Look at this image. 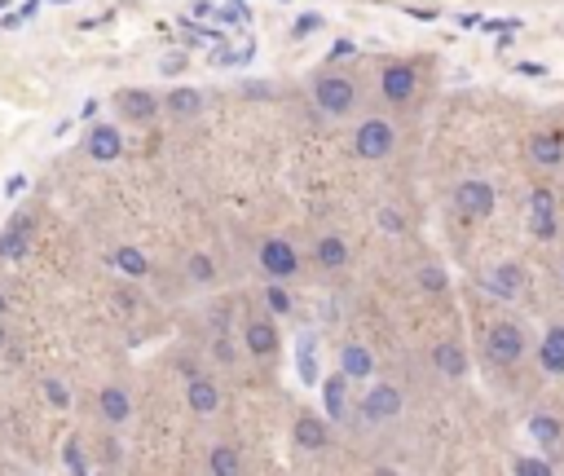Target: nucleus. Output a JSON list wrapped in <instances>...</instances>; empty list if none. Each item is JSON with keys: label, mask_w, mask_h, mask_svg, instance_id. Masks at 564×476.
<instances>
[{"label": "nucleus", "mask_w": 564, "mask_h": 476, "mask_svg": "<svg viewBox=\"0 0 564 476\" xmlns=\"http://www.w3.org/2000/svg\"><path fill=\"white\" fill-rule=\"evenodd\" d=\"M309 93H314L318 115H327V119H348L357 111V84L344 71H318Z\"/></svg>", "instance_id": "1"}, {"label": "nucleus", "mask_w": 564, "mask_h": 476, "mask_svg": "<svg viewBox=\"0 0 564 476\" xmlns=\"http://www.w3.org/2000/svg\"><path fill=\"white\" fill-rule=\"evenodd\" d=\"M393 150H397V128H393L384 115H370L353 128V155H357V159L379 163V159H388Z\"/></svg>", "instance_id": "2"}, {"label": "nucleus", "mask_w": 564, "mask_h": 476, "mask_svg": "<svg viewBox=\"0 0 564 476\" xmlns=\"http://www.w3.org/2000/svg\"><path fill=\"white\" fill-rule=\"evenodd\" d=\"M525 353H529V336H525L520 322H494V327H489V336H485V357H489L494 366L512 370V366L525 361Z\"/></svg>", "instance_id": "3"}, {"label": "nucleus", "mask_w": 564, "mask_h": 476, "mask_svg": "<svg viewBox=\"0 0 564 476\" xmlns=\"http://www.w3.org/2000/svg\"><path fill=\"white\" fill-rule=\"evenodd\" d=\"M494 203H498V194H494V186H489L485 177H467V181L454 186V212H458V221H467V226L485 221V217L494 212Z\"/></svg>", "instance_id": "4"}, {"label": "nucleus", "mask_w": 564, "mask_h": 476, "mask_svg": "<svg viewBox=\"0 0 564 476\" xmlns=\"http://www.w3.org/2000/svg\"><path fill=\"white\" fill-rule=\"evenodd\" d=\"M357 410H361V424L379 428V424L401 419L406 397H401V388H397V384H370V388H366V397L357 401Z\"/></svg>", "instance_id": "5"}, {"label": "nucleus", "mask_w": 564, "mask_h": 476, "mask_svg": "<svg viewBox=\"0 0 564 476\" xmlns=\"http://www.w3.org/2000/svg\"><path fill=\"white\" fill-rule=\"evenodd\" d=\"M256 260H260V274H265V278H278V282H291V278L300 274V251H296L282 234L265 238L260 251H256Z\"/></svg>", "instance_id": "6"}, {"label": "nucleus", "mask_w": 564, "mask_h": 476, "mask_svg": "<svg viewBox=\"0 0 564 476\" xmlns=\"http://www.w3.org/2000/svg\"><path fill=\"white\" fill-rule=\"evenodd\" d=\"M415 93H419V71L410 62H388L379 71V98L388 107H406V102H415Z\"/></svg>", "instance_id": "7"}, {"label": "nucleus", "mask_w": 564, "mask_h": 476, "mask_svg": "<svg viewBox=\"0 0 564 476\" xmlns=\"http://www.w3.org/2000/svg\"><path fill=\"white\" fill-rule=\"evenodd\" d=\"M525 155H529L534 168H560L564 163V132L560 128H538V132H529Z\"/></svg>", "instance_id": "8"}, {"label": "nucleus", "mask_w": 564, "mask_h": 476, "mask_svg": "<svg viewBox=\"0 0 564 476\" xmlns=\"http://www.w3.org/2000/svg\"><path fill=\"white\" fill-rule=\"evenodd\" d=\"M481 287H485L489 296H498V300H516V296L525 291V269H520L516 260H503V265H494V269L481 274Z\"/></svg>", "instance_id": "9"}, {"label": "nucleus", "mask_w": 564, "mask_h": 476, "mask_svg": "<svg viewBox=\"0 0 564 476\" xmlns=\"http://www.w3.org/2000/svg\"><path fill=\"white\" fill-rule=\"evenodd\" d=\"M529 234L552 242L560 234V221H556V194L552 190H534L529 194Z\"/></svg>", "instance_id": "10"}, {"label": "nucleus", "mask_w": 564, "mask_h": 476, "mask_svg": "<svg viewBox=\"0 0 564 476\" xmlns=\"http://www.w3.org/2000/svg\"><path fill=\"white\" fill-rule=\"evenodd\" d=\"M115 111L128 123H150L159 115V93H150V89H123V93H115Z\"/></svg>", "instance_id": "11"}, {"label": "nucleus", "mask_w": 564, "mask_h": 476, "mask_svg": "<svg viewBox=\"0 0 564 476\" xmlns=\"http://www.w3.org/2000/svg\"><path fill=\"white\" fill-rule=\"evenodd\" d=\"M291 441H296L300 450H309V455H322V450L331 446V424H327L322 415H300L296 428H291Z\"/></svg>", "instance_id": "12"}, {"label": "nucleus", "mask_w": 564, "mask_h": 476, "mask_svg": "<svg viewBox=\"0 0 564 476\" xmlns=\"http://www.w3.org/2000/svg\"><path fill=\"white\" fill-rule=\"evenodd\" d=\"M84 146H89V159H93V163H115V159L123 155V132H119L115 123H93Z\"/></svg>", "instance_id": "13"}, {"label": "nucleus", "mask_w": 564, "mask_h": 476, "mask_svg": "<svg viewBox=\"0 0 564 476\" xmlns=\"http://www.w3.org/2000/svg\"><path fill=\"white\" fill-rule=\"evenodd\" d=\"M242 345H247L251 357L278 353V327H274V318H247L242 322Z\"/></svg>", "instance_id": "14"}, {"label": "nucleus", "mask_w": 564, "mask_h": 476, "mask_svg": "<svg viewBox=\"0 0 564 476\" xmlns=\"http://www.w3.org/2000/svg\"><path fill=\"white\" fill-rule=\"evenodd\" d=\"M186 401H190V410L195 415H217L221 410V388H217V379H208V375H190L186 379Z\"/></svg>", "instance_id": "15"}, {"label": "nucleus", "mask_w": 564, "mask_h": 476, "mask_svg": "<svg viewBox=\"0 0 564 476\" xmlns=\"http://www.w3.org/2000/svg\"><path fill=\"white\" fill-rule=\"evenodd\" d=\"M348 375L344 370H336V375H327L322 379V410H327V419H336V424H344L348 419Z\"/></svg>", "instance_id": "16"}, {"label": "nucleus", "mask_w": 564, "mask_h": 476, "mask_svg": "<svg viewBox=\"0 0 564 476\" xmlns=\"http://www.w3.org/2000/svg\"><path fill=\"white\" fill-rule=\"evenodd\" d=\"M98 410H102V419H107L111 428H123V424L132 419V397H128L119 384H107V388L98 393Z\"/></svg>", "instance_id": "17"}, {"label": "nucleus", "mask_w": 564, "mask_h": 476, "mask_svg": "<svg viewBox=\"0 0 564 476\" xmlns=\"http://www.w3.org/2000/svg\"><path fill=\"white\" fill-rule=\"evenodd\" d=\"M433 366H437V375H446V379H463V375H467V349H463L458 340H437V345H433Z\"/></svg>", "instance_id": "18"}, {"label": "nucleus", "mask_w": 564, "mask_h": 476, "mask_svg": "<svg viewBox=\"0 0 564 476\" xmlns=\"http://www.w3.org/2000/svg\"><path fill=\"white\" fill-rule=\"evenodd\" d=\"M339 370H344L348 379H370V375H375V353H370L361 340H348V345L339 349Z\"/></svg>", "instance_id": "19"}, {"label": "nucleus", "mask_w": 564, "mask_h": 476, "mask_svg": "<svg viewBox=\"0 0 564 476\" xmlns=\"http://www.w3.org/2000/svg\"><path fill=\"white\" fill-rule=\"evenodd\" d=\"M314 260H318V269H344L348 265V242H344V234H336V230H327V234H318V242H314Z\"/></svg>", "instance_id": "20"}, {"label": "nucleus", "mask_w": 564, "mask_h": 476, "mask_svg": "<svg viewBox=\"0 0 564 476\" xmlns=\"http://www.w3.org/2000/svg\"><path fill=\"white\" fill-rule=\"evenodd\" d=\"M27 242H31V217L22 212V217H13V221L4 226V234H0V256H4V260H22V256H27Z\"/></svg>", "instance_id": "21"}, {"label": "nucleus", "mask_w": 564, "mask_h": 476, "mask_svg": "<svg viewBox=\"0 0 564 476\" xmlns=\"http://www.w3.org/2000/svg\"><path fill=\"white\" fill-rule=\"evenodd\" d=\"M538 361L547 375H564V327H547V336L538 340Z\"/></svg>", "instance_id": "22"}, {"label": "nucleus", "mask_w": 564, "mask_h": 476, "mask_svg": "<svg viewBox=\"0 0 564 476\" xmlns=\"http://www.w3.org/2000/svg\"><path fill=\"white\" fill-rule=\"evenodd\" d=\"M115 269H119L123 278H146V274H150V260H146L141 247L123 242V247H115Z\"/></svg>", "instance_id": "23"}, {"label": "nucleus", "mask_w": 564, "mask_h": 476, "mask_svg": "<svg viewBox=\"0 0 564 476\" xmlns=\"http://www.w3.org/2000/svg\"><path fill=\"white\" fill-rule=\"evenodd\" d=\"M163 107H168L177 119H195L203 111V93H199V89H172V93L163 98Z\"/></svg>", "instance_id": "24"}, {"label": "nucleus", "mask_w": 564, "mask_h": 476, "mask_svg": "<svg viewBox=\"0 0 564 476\" xmlns=\"http://www.w3.org/2000/svg\"><path fill=\"white\" fill-rule=\"evenodd\" d=\"M296 370H300V384H318V340L314 336H300L296 345Z\"/></svg>", "instance_id": "25"}, {"label": "nucleus", "mask_w": 564, "mask_h": 476, "mask_svg": "<svg viewBox=\"0 0 564 476\" xmlns=\"http://www.w3.org/2000/svg\"><path fill=\"white\" fill-rule=\"evenodd\" d=\"M208 472H217V476H234V472H242V459H238V446H212V455H208Z\"/></svg>", "instance_id": "26"}, {"label": "nucleus", "mask_w": 564, "mask_h": 476, "mask_svg": "<svg viewBox=\"0 0 564 476\" xmlns=\"http://www.w3.org/2000/svg\"><path fill=\"white\" fill-rule=\"evenodd\" d=\"M560 419H556V415H543V410H538V415H529V437H534V441H538V446H556V441H560Z\"/></svg>", "instance_id": "27"}, {"label": "nucleus", "mask_w": 564, "mask_h": 476, "mask_svg": "<svg viewBox=\"0 0 564 476\" xmlns=\"http://www.w3.org/2000/svg\"><path fill=\"white\" fill-rule=\"evenodd\" d=\"M186 278H190L195 287H212V282H217V265H212V256L195 251V256L186 260Z\"/></svg>", "instance_id": "28"}, {"label": "nucleus", "mask_w": 564, "mask_h": 476, "mask_svg": "<svg viewBox=\"0 0 564 476\" xmlns=\"http://www.w3.org/2000/svg\"><path fill=\"white\" fill-rule=\"evenodd\" d=\"M415 278H419V287H424L428 296H446V291H450V274H446L441 265H433V260H428V265H419V274H415Z\"/></svg>", "instance_id": "29"}, {"label": "nucleus", "mask_w": 564, "mask_h": 476, "mask_svg": "<svg viewBox=\"0 0 564 476\" xmlns=\"http://www.w3.org/2000/svg\"><path fill=\"white\" fill-rule=\"evenodd\" d=\"M265 305H269V313H274V318H282V313H291V305H296V300H291V291H287L278 278H269V287H265Z\"/></svg>", "instance_id": "30"}, {"label": "nucleus", "mask_w": 564, "mask_h": 476, "mask_svg": "<svg viewBox=\"0 0 564 476\" xmlns=\"http://www.w3.org/2000/svg\"><path fill=\"white\" fill-rule=\"evenodd\" d=\"M62 464H67V472H80V476L89 472V455H84V446H80L75 437L62 446Z\"/></svg>", "instance_id": "31"}, {"label": "nucleus", "mask_w": 564, "mask_h": 476, "mask_svg": "<svg viewBox=\"0 0 564 476\" xmlns=\"http://www.w3.org/2000/svg\"><path fill=\"white\" fill-rule=\"evenodd\" d=\"M40 388H44V397H49V406H53V410H67V406H71V388H67L62 379H53V375H49Z\"/></svg>", "instance_id": "32"}, {"label": "nucleus", "mask_w": 564, "mask_h": 476, "mask_svg": "<svg viewBox=\"0 0 564 476\" xmlns=\"http://www.w3.org/2000/svg\"><path fill=\"white\" fill-rule=\"evenodd\" d=\"M375 221H379V230H384V234H406V217H401V212H393V208H379V217H375Z\"/></svg>", "instance_id": "33"}, {"label": "nucleus", "mask_w": 564, "mask_h": 476, "mask_svg": "<svg viewBox=\"0 0 564 476\" xmlns=\"http://www.w3.org/2000/svg\"><path fill=\"white\" fill-rule=\"evenodd\" d=\"M512 472H520V476H552V464H547V459H512Z\"/></svg>", "instance_id": "34"}, {"label": "nucleus", "mask_w": 564, "mask_h": 476, "mask_svg": "<svg viewBox=\"0 0 564 476\" xmlns=\"http://www.w3.org/2000/svg\"><path fill=\"white\" fill-rule=\"evenodd\" d=\"M318 27H322V13H300V18H296V27H291V36H296V40H309Z\"/></svg>", "instance_id": "35"}, {"label": "nucleus", "mask_w": 564, "mask_h": 476, "mask_svg": "<svg viewBox=\"0 0 564 476\" xmlns=\"http://www.w3.org/2000/svg\"><path fill=\"white\" fill-rule=\"evenodd\" d=\"M212 353H217V361H221V366H234V345H229V336H217V345H212Z\"/></svg>", "instance_id": "36"}, {"label": "nucleus", "mask_w": 564, "mask_h": 476, "mask_svg": "<svg viewBox=\"0 0 564 476\" xmlns=\"http://www.w3.org/2000/svg\"><path fill=\"white\" fill-rule=\"evenodd\" d=\"M217 18L221 22H247V9L242 4H226V9H217Z\"/></svg>", "instance_id": "37"}, {"label": "nucleus", "mask_w": 564, "mask_h": 476, "mask_svg": "<svg viewBox=\"0 0 564 476\" xmlns=\"http://www.w3.org/2000/svg\"><path fill=\"white\" fill-rule=\"evenodd\" d=\"M102 464H107V468H115V464H119V441H115V437H107V441H102Z\"/></svg>", "instance_id": "38"}, {"label": "nucleus", "mask_w": 564, "mask_h": 476, "mask_svg": "<svg viewBox=\"0 0 564 476\" xmlns=\"http://www.w3.org/2000/svg\"><path fill=\"white\" fill-rule=\"evenodd\" d=\"M186 71V53H168V62H163V75H181Z\"/></svg>", "instance_id": "39"}, {"label": "nucleus", "mask_w": 564, "mask_h": 476, "mask_svg": "<svg viewBox=\"0 0 564 476\" xmlns=\"http://www.w3.org/2000/svg\"><path fill=\"white\" fill-rule=\"evenodd\" d=\"M516 71H520V75H534V80L547 75V67H538V62H516Z\"/></svg>", "instance_id": "40"}, {"label": "nucleus", "mask_w": 564, "mask_h": 476, "mask_svg": "<svg viewBox=\"0 0 564 476\" xmlns=\"http://www.w3.org/2000/svg\"><path fill=\"white\" fill-rule=\"evenodd\" d=\"M22 190H27V177H9V181H4V194H9V199L22 194Z\"/></svg>", "instance_id": "41"}, {"label": "nucleus", "mask_w": 564, "mask_h": 476, "mask_svg": "<svg viewBox=\"0 0 564 476\" xmlns=\"http://www.w3.org/2000/svg\"><path fill=\"white\" fill-rule=\"evenodd\" d=\"M348 53H353V40H336V44H331V58H348Z\"/></svg>", "instance_id": "42"}, {"label": "nucleus", "mask_w": 564, "mask_h": 476, "mask_svg": "<svg viewBox=\"0 0 564 476\" xmlns=\"http://www.w3.org/2000/svg\"><path fill=\"white\" fill-rule=\"evenodd\" d=\"M190 13H195V18H212V13H217V9H212V4H203V0H199V4H195V9H190Z\"/></svg>", "instance_id": "43"}, {"label": "nucleus", "mask_w": 564, "mask_h": 476, "mask_svg": "<svg viewBox=\"0 0 564 476\" xmlns=\"http://www.w3.org/2000/svg\"><path fill=\"white\" fill-rule=\"evenodd\" d=\"M481 22H485L481 13H463V18H458V27H481Z\"/></svg>", "instance_id": "44"}, {"label": "nucleus", "mask_w": 564, "mask_h": 476, "mask_svg": "<svg viewBox=\"0 0 564 476\" xmlns=\"http://www.w3.org/2000/svg\"><path fill=\"white\" fill-rule=\"evenodd\" d=\"M4 313H9V296L0 291V318H4Z\"/></svg>", "instance_id": "45"}, {"label": "nucleus", "mask_w": 564, "mask_h": 476, "mask_svg": "<svg viewBox=\"0 0 564 476\" xmlns=\"http://www.w3.org/2000/svg\"><path fill=\"white\" fill-rule=\"evenodd\" d=\"M4 345H9V331H4V327H0V349H4Z\"/></svg>", "instance_id": "46"}]
</instances>
